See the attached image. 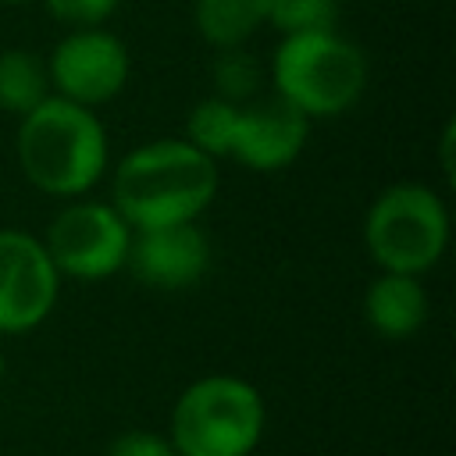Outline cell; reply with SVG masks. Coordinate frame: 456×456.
Returning <instances> with one entry per match:
<instances>
[{"label": "cell", "mask_w": 456, "mask_h": 456, "mask_svg": "<svg viewBox=\"0 0 456 456\" xmlns=\"http://www.w3.org/2000/svg\"><path fill=\"white\" fill-rule=\"evenodd\" d=\"M18 164L25 178L61 200L89 192L107 171V135L93 107L50 93L39 107L21 114Z\"/></svg>", "instance_id": "7a4b0ae2"}, {"label": "cell", "mask_w": 456, "mask_h": 456, "mask_svg": "<svg viewBox=\"0 0 456 456\" xmlns=\"http://www.w3.org/2000/svg\"><path fill=\"white\" fill-rule=\"evenodd\" d=\"M367 324L385 338H410L428 317V292L417 274L381 271L363 296Z\"/></svg>", "instance_id": "8fae6325"}, {"label": "cell", "mask_w": 456, "mask_h": 456, "mask_svg": "<svg viewBox=\"0 0 456 456\" xmlns=\"http://www.w3.org/2000/svg\"><path fill=\"white\" fill-rule=\"evenodd\" d=\"M0 4H28V0H0Z\"/></svg>", "instance_id": "ffe728a7"}, {"label": "cell", "mask_w": 456, "mask_h": 456, "mask_svg": "<svg viewBox=\"0 0 456 456\" xmlns=\"http://www.w3.org/2000/svg\"><path fill=\"white\" fill-rule=\"evenodd\" d=\"M217 192V164L189 139H157L114 167V210L128 228L196 221Z\"/></svg>", "instance_id": "6da1fadb"}, {"label": "cell", "mask_w": 456, "mask_h": 456, "mask_svg": "<svg viewBox=\"0 0 456 456\" xmlns=\"http://www.w3.org/2000/svg\"><path fill=\"white\" fill-rule=\"evenodd\" d=\"M306 135H310V118L296 110L289 100H281L278 93L253 96L239 103L228 157H235L242 167L253 171H278L299 157Z\"/></svg>", "instance_id": "9c48e42d"}, {"label": "cell", "mask_w": 456, "mask_h": 456, "mask_svg": "<svg viewBox=\"0 0 456 456\" xmlns=\"http://www.w3.org/2000/svg\"><path fill=\"white\" fill-rule=\"evenodd\" d=\"M0 381H4V353H0Z\"/></svg>", "instance_id": "d6986e66"}, {"label": "cell", "mask_w": 456, "mask_h": 456, "mask_svg": "<svg viewBox=\"0 0 456 456\" xmlns=\"http://www.w3.org/2000/svg\"><path fill=\"white\" fill-rule=\"evenodd\" d=\"M192 18L210 46H242L267 21V0H196Z\"/></svg>", "instance_id": "7c38bea8"}, {"label": "cell", "mask_w": 456, "mask_h": 456, "mask_svg": "<svg viewBox=\"0 0 456 456\" xmlns=\"http://www.w3.org/2000/svg\"><path fill=\"white\" fill-rule=\"evenodd\" d=\"M43 4L57 21H68L75 28H93L103 25L121 0H43Z\"/></svg>", "instance_id": "e0dca14e"}, {"label": "cell", "mask_w": 456, "mask_h": 456, "mask_svg": "<svg viewBox=\"0 0 456 456\" xmlns=\"http://www.w3.org/2000/svg\"><path fill=\"white\" fill-rule=\"evenodd\" d=\"M338 0H267V21L278 32H310L335 28Z\"/></svg>", "instance_id": "2e32d148"}, {"label": "cell", "mask_w": 456, "mask_h": 456, "mask_svg": "<svg viewBox=\"0 0 456 456\" xmlns=\"http://www.w3.org/2000/svg\"><path fill=\"white\" fill-rule=\"evenodd\" d=\"M61 274L43 249V239L0 228V335L39 328L57 303Z\"/></svg>", "instance_id": "52a82bcc"}, {"label": "cell", "mask_w": 456, "mask_h": 456, "mask_svg": "<svg viewBox=\"0 0 456 456\" xmlns=\"http://www.w3.org/2000/svg\"><path fill=\"white\" fill-rule=\"evenodd\" d=\"M46 75L57 96L75 100L82 107H100L125 89L128 50L114 32H103L100 25L75 28L50 53Z\"/></svg>", "instance_id": "ba28073f"}, {"label": "cell", "mask_w": 456, "mask_h": 456, "mask_svg": "<svg viewBox=\"0 0 456 456\" xmlns=\"http://www.w3.org/2000/svg\"><path fill=\"white\" fill-rule=\"evenodd\" d=\"M50 96L46 64L28 50H4L0 53V110L28 114Z\"/></svg>", "instance_id": "4fadbf2b"}, {"label": "cell", "mask_w": 456, "mask_h": 456, "mask_svg": "<svg viewBox=\"0 0 456 456\" xmlns=\"http://www.w3.org/2000/svg\"><path fill=\"white\" fill-rule=\"evenodd\" d=\"M363 242L381 271L420 274L438 264L449 242L445 203L417 182L388 185L367 210Z\"/></svg>", "instance_id": "5b68a950"}, {"label": "cell", "mask_w": 456, "mask_h": 456, "mask_svg": "<svg viewBox=\"0 0 456 456\" xmlns=\"http://www.w3.org/2000/svg\"><path fill=\"white\" fill-rule=\"evenodd\" d=\"M260 435V392L235 374H207L178 395L167 438L178 456H249Z\"/></svg>", "instance_id": "277c9868"}, {"label": "cell", "mask_w": 456, "mask_h": 456, "mask_svg": "<svg viewBox=\"0 0 456 456\" xmlns=\"http://www.w3.org/2000/svg\"><path fill=\"white\" fill-rule=\"evenodd\" d=\"M271 82L306 118H335L349 110L367 86V61L356 43L335 28L289 32L271 57Z\"/></svg>", "instance_id": "3957f363"}, {"label": "cell", "mask_w": 456, "mask_h": 456, "mask_svg": "<svg viewBox=\"0 0 456 456\" xmlns=\"http://www.w3.org/2000/svg\"><path fill=\"white\" fill-rule=\"evenodd\" d=\"M260 89V64L242 46H224L214 61V96L228 103H246Z\"/></svg>", "instance_id": "9a60e30c"}, {"label": "cell", "mask_w": 456, "mask_h": 456, "mask_svg": "<svg viewBox=\"0 0 456 456\" xmlns=\"http://www.w3.org/2000/svg\"><path fill=\"white\" fill-rule=\"evenodd\" d=\"M125 267L135 281L150 289H189L210 267V242L196 221L160 224V228H135L128 239Z\"/></svg>", "instance_id": "30bf717a"}, {"label": "cell", "mask_w": 456, "mask_h": 456, "mask_svg": "<svg viewBox=\"0 0 456 456\" xmlns=\"http://www.w3.org/2000/svg\"><path fill=\"white\" fill-rule=\"evenodd\" d=\"M132 228L114 210V203L75 200L46 228L43 249L53 260L57 274L78 281H100L125 267Z\"/></svg>", "instance_id": "8992f818"}, {"label": "cell", "mask_w": 456, "mask_h": 456, "mask_svg": "<svg viewBox=\"0 0 456 456\" xmlns=\"http://www.w3.org/2000/svg\"><path fill=\"white\" fill-rule=\"evenodd\" d=\"M107 456H178L171 438L157 435V431H121L110 445H107Z\"/></svg>", "instance_id": "ac0fdd59"}, {"label": "cell", "mask_w": 456, "mask_h": 456, "mask_svg": "<svg viewBox=\"0 0 456 456\" xmlns=\"http://www.w3.org/2000/svg\"><path fill=\"white\" fill-rule=\"evenodd\" d=\"M235 118H239V103H228L221 96H207L189 110L185 121V139L203 150L207 157H228L232 150V132H235Z\"/></svg>", "instance_id": "5bb4252c"}]
</instances>
